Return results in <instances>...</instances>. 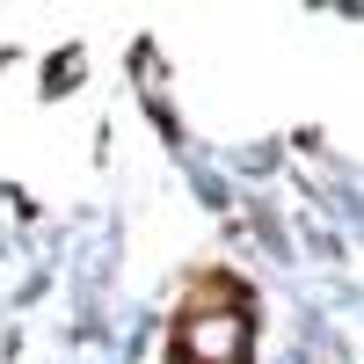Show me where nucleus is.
Listing matches in <instances>:
<instances>
[{"instance_id":"obj_1","label":"nucleus","mask_w":364,"mask_h":364,"mask_svg":"<svg viewBox=\"0 0 364 364\" xmlns=\"http://www.w3.org/2000/svg\"><path fill=\"white\" fill-rule=\"evenodd\" d=\"M240 343H248V328H240L233 314H226V321H197L190 336H182V350H190L197 364H233V357H240Z\"/></svg>"}]
</instances>
